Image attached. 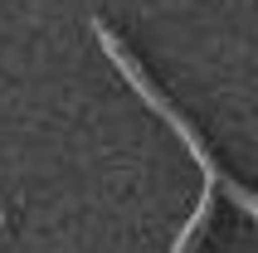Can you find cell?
<instances>
[{"label": "cell", "instance_id": "cell-1", "mask_svg": "<svg viewBox=\"0 0 258 253\" xmlns=\"http://www.w3.org/2000/svg\"><path fill=\"white\" fill-rule=\"evenodd\" d=\"M93 34H98L102 54H107V58H112V64H117V73H122V78H127V83H132V88H137V93H142V98H146V107H151V112H156V117H166V122L175 126V137L185 141V151L195 156V166L205 170V180H215L219 190H224V195H229L234 205H239V210H248V214H253V219H258V195H253V190H244V185H239V180H229V175L219 170V161H215V156H210V146H205V137H200V132H195V126H190V122H185V117H180V112H175V107H171V98H161L156 88H151V78H146V73L137 69V58H132L127 49L117 44V34H112V29H107V25H102V20H93Z\"/></svg>", "mask_w": 258, "mask_h": 253}, {"label": "cell", "instance_id": "cell-2", "mask_svg": "<svg viewBox=\"0 0 258 253\" xmlns=\"http://www.w3.org/2000/svg\"><path fill=\"white\" fill-rule=\"evenodd\" d=\"M215 195H219V185H215V180H205V190H200V205L190 210V219H185V229L175 234L171 253H195V239L205 234V224H210V214H215Z\"/></svg>", "mask_w": 258, "mask_h": 253}]
</instances>
